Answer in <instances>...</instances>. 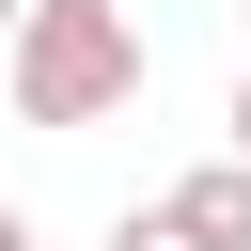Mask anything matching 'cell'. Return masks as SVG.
I'll return each mask as SVG.
<instances>
[{
  "label": "cell",
  "instance_id": "obj_1",
  "mask_svg": "<svg viewBox=\"0 0 251 251\" xmlns=\"http://www.w3.org/2000/svg\"><path fill=\"white\" fill-rule=\"evenodd\" d=\"M0 78H16V126H126L141 110V16L126 0H31Z\"/></svg>",
  "mask_w": 251,
  "mask_h": 251
},
{
  "label": "cell",
  "instance_id": "obj_2",
  "mask_svg": "<svg viewBox=\"0 0 251 251\" xmlns=\"http://www.w3.org/2000/svg\"><path fill=\"white\" fill-rule=\"evenodd\" d=\"M173 220H188V251H251V157L173 173Z\"/></svg>",
  "mask_w": 251,
  "mask_h": 251
},
{
  "label": "cell",
  "instance_id": "obj_3",
  "mask_svg": "<svg viewBox=\"0 0 251 251\" xmlns=\"http://www.w3.org/2000/svg\"><path fill=\"white\" fill-rule=\"evenodd\" d=\"M110 251H188V220H173V188H157V204H126V220H110Z\"/></svg>",
  "mask_w": 251,
  "mask_h": 251
},
{
  "label": "cell",
  "instance_id": "obj_6",
  "mask_svg": "<svg viewBox=\"0 0 251 251\" xmlns=\"http://www.w3.org/2000/svg\"><path fill=\"white\" fill-rule=\"evenodd\" d=\"M16 16H31V0H0V47H16Z\"/></svg>",
  "mask_w": 251,
  "mask_h": 251
},
{
  "label": "cell",
  "instance_id": "obj_4",
  "mask_svg": "<svg viewBox=\"0 0 251 251\" xmlns=\"http://www.w3.org/2000/svg\"><path fill=\"white\" fill-rule=\"evenodd\" d=\"M0 251H47V235H31V204H0Z\"/></svg>",
  "mask_w": 251,
  "mask_h": 251
},
{
  "label": "cell",
  "instance_id": "obj_5",
  "mask_svg": "<svg viewBox=\"0 0 251 251\" xmlns=\"http://www.w3.org/2000/svg\"><path fill=\"white\" fill-rule=\"evenodd\" d=\"M235 157H251V78H235Z\"/></svg>",
  "mask_w": 251,
  "mask_h": 251
}]
</instances>
